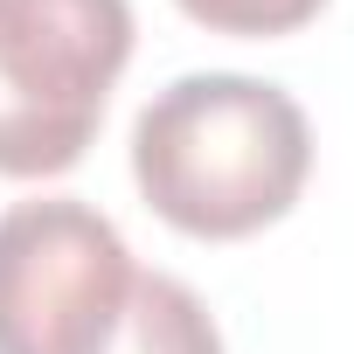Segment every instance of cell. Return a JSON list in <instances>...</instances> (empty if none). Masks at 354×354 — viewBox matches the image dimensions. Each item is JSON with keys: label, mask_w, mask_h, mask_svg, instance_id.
<instances>
[{"label": "cell", "mask_w": 354, "mask_h": 354, "mask_svg": "<svg viewBox=\"0 0 354 354\" xmlns=\"http://www.w3.org/2000/svg\"><path fill=\"white\" fill-rule=\"evenodd\" d=\"M313 174V125L285 84L188 70L132 118V181L146 209L202 243H236L292 216Z\"/></svg>", "instance_id": "1"}, {"label": "cell", "mask_w": 354, "mask_h": 354, "mask_svg": "<svg viewBox=\"0 0 354 354\" xmlns=\"http://www.w3.org/2000/svg\"><path fill=\"white\" fill-rule=\"evenodd\" d=\"M125 63L132 0H0V174H70Z\"/></svg>", "instance_id": "2"}, {"label": "cell", "mask_w": 354, "mask_h": 354, "mask_svg": "<svg viewBox=\"0 0 354 354\" xmlns=\"http://www.w3.org/2000/svg\"><path fill=\"white\" fill-rule=\"evenodd\" d=\"M139 264L111 216L35 195L0 216V354H91Z\"/></svg>", "instance_id": "3"}, {"label": "cell", "mask_w": 354, "mask_h": 354, "mask_svg": "<svg viewBox=\"0 0 354 354\" xmlns=\"http://www.w3.org/2000/svg\"><path fill=\"white\" fill-rule=\"evenodd\" d=\"M91 354H223V326L195 299V285L167 278V271H139L118 319L104 326V340Z\"/></svg>", "instance_id": "4"}, {"label": "cell", "mask_w": 354, "mask_h": 354, "mask_svg": "<svg viewBox=\"0 0 354 354\" xmlns=\"http://www.w3.org/2000/svg\"><path fill=\"white\" fill-rule=\"evenodd\" d=\"M174 8H181L188 21H202V28H216V35L264 42V35H292V28L319 21L326 0H174Z\"/></svg>", "instance_id": "5"}]
</instances>
